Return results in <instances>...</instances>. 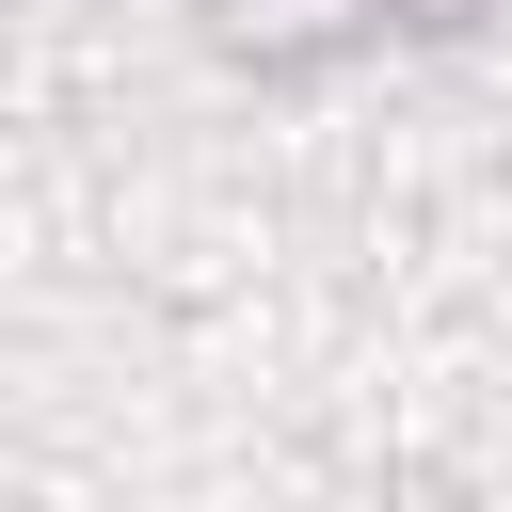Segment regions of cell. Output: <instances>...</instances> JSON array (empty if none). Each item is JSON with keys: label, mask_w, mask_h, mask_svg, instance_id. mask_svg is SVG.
I'll list each match as a JSON object with an SVG mask.
<instances>
[{"label": "cell", "mask_w": 512, "mask_h": 512, "mask_svg": "<svg viewBox=\"0 0 512 512\" xmlns=\"http://www.w3.org/2000/svg\"><path fill=\"white\" fill-rule=\"evenodd\" d=\"M480 0H208V48L224 64H336L368 32H464Z\"/></svg>", "instance_id": "6da1fadb"}]
</instances>
